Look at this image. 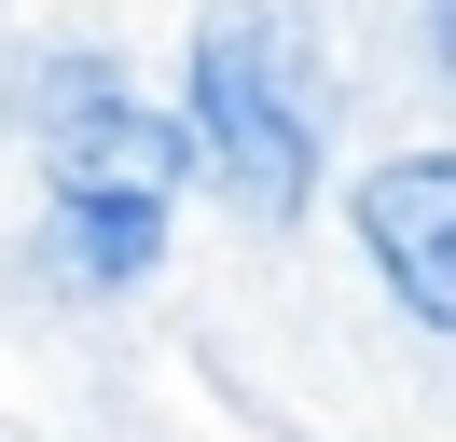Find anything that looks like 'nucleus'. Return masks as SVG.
Masks as SVG:
<instances>
[{
  "mask_svg": "<svg viewBox=\"0 0 456 442\" xmlns=\"http://www.w3.org/2000/svg\"><path fill=\"white\" fill-rule=\"evenodd\" d=\"M360 235H373V263H387L401 318H415V332H456V152L360 166Z\"/></svg>",
  "mask_w": 456,
  "mask_h": 442,
  "instance_id": "7ed1b4c3",
  "label": "nucleus"
},
{
  "mask_svg": "<svg viewBox=\"0 0 456 442\" xmlns=\"http://www.w3.org/2000/svg\"><path fill=\"white\" fill-rule=\"evenodd\" d=\"M42 193H56V221H125V208L167 221V193H180V125H152L125 70L69 55V70L42 83Z\"/></svg>",
  "mask_w": 456,
  "mask_h": 442,
  "instance_id": "f03ea898",
  "label": "nucleus"
},
{
  "mask_svg": "<svg viewBox=\"0 0 456 442\" xmlns=\"http://www.w3.org/2000/svg\"><path fill=\"white\" fill-rule=\"evenodd\" d=\"M180 166H208V180H222L249 221H290V208L318 193V125H305V83H290V55H277V28H263V14L194 28Z\"/></svg>",
  "mask_w": 456,
  "mask_h": 442,
  "instance_id": "f257e3e1",
  "label": "nucleus"
}]
</instances>
